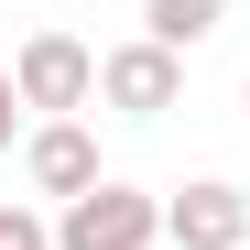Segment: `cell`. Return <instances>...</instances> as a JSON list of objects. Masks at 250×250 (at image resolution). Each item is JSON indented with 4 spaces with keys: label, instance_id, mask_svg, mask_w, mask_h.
<instances>
[{
    "label": "cell",
    "instance_id": "obj_4",
    "mask_svg": "<svg viewBox=\"0 0 250 250\" xmlns=\"http://www.w3.org/2000/svg\"><path fill=\"white\" fill-rule=\"evenodd\" d=\"M98 98H109L120 120H163V109L185 98V55H163L152 33H131V44L98 55Z\"/></svg>",
    "mask_w": 250,
    "mask_h": 250
},
{
    "label": "cell",
    "instance_id": "obj_8",
    "mask_svg": "<svg viewBox=\"0 0 250 250\" xmlns=\"http://www.w3.org/2000/svg\"><path fill=\"white\" fill-rule=\"evenodd\" d=\"M11 142H33V131H22V87H11V65H0V152H11Z\"/></svg>",
    "mask_w": 250,
    "mask_h": 250
},
{
    "label": "cell",
    "instance_id": "obj_9",
    "mask_svg": "<svg viewBox=\"0 0 250 250\" xmlns=\"http://www.w3.org/2000/svg\"><path fill=\"white\" fill-rule=\"evenodd\" d=\"M239 109H250V87H239Z\"/></svg>",
    "mask_w": 250,
    "mask_h": 250
},
{
    "label": "cell",
    "instance_id": "obj_2",
    "mask_svg": "<svg viewBox=\"0 0 250 250\" xmlns=\"http://www.w3.org/2000/svg\"><path fill=\"white\" fill-rule=\"evenodd\" d=\"M163 239V196H142V185H98V196H76V207H55V250H152Z\"/></svg>",
    "mask_w": 250,
    "mask_h": 250
},
{
    "label": "cell",
    "instance_id": "obj_7",
    "mask_svg": "<svg viewBox=\"0 0 250 250\" xmlns=\"http://www.w3.org/2000/svg\"><path fill=\"white\" fill-rule=\"evenodd\" d=\"M0 250H55V218H33L22 196H0Z\"/></svg>",
    "mask_w": 250,
    "mask_h": 250
},
{
    "label": "cell",
    "instance_id": "obj_3",
    "mask_svg": "<svg viewBox=\"0 0 250 250\" xmlns=\"http://www.w3.org/2000/svg\"><path fill=\"white\" fill-rule=\"evenodd\" d=\"M22 185H33V196H55V207L98 196V185H109L98 131H87V120H33V142H22Z\"/></svg>",
    "mask_w": 250,
    "mask_h": 250
},
{
    "label": "cell",
    "instance_id": "obj_1",
    "mask_svg": "<svg viewBox=\"0 0 250 250\" xmlns=\"http://www.w3.org/2000/svg\"><path fill=\"white\" fill-rule=\"evenodd\" d=\"M11 87H22V109H44V120H76L98 98V55L76 44L65 22H44V33H22L11 44Z\"/></svg>",
    "mask_w": 250,
    "mask_h": 250
},
{
    "label": "cell",
    "instance_id": "obj_5",
    "mask_svg": "<svg viewBox=\"0 0 250 250\" xmlns=\"http://www.w3.org/2000/svg\"><path fill=\"white\" fill-rule=\"evenodd\" d=\"M163 239L174 250H250V196L229 174H196L185 196H163Z\"/></svg>",
    "mask_w": 250,
    "mask_h": 250
},
{
    "label": "cell",
    "instance_id": "obj_6",
    "mask_svg": "<svg viewBox=\"0 0 250 250\" xmlns=\"http://www.w3.org/2000/svg\"><path fill=\"white\" fill-rule=\"evenodd\" d=\"M218 22H229V0H142V33L163 55H196V44H218Z\"/></svg>",
    "mask_w": 250,
    "mask_h": 250
}]
</instances>
